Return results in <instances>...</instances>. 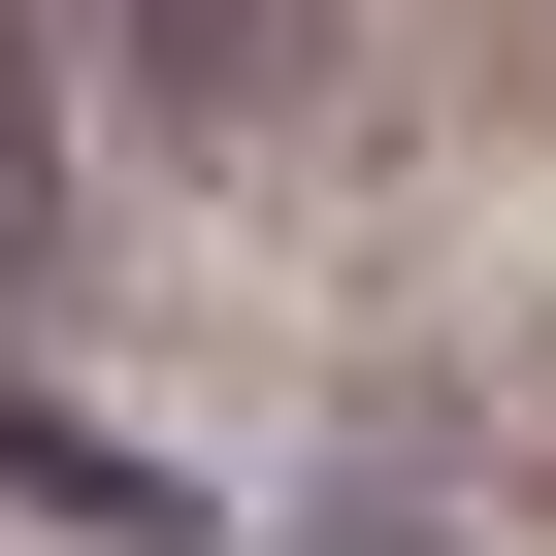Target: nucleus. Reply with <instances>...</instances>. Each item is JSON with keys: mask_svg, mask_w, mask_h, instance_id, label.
<instances>
[{"mask_svg": "<svg viewBox=\"0 0 556 556\" xmlns=\"http://www.w3.org/2000/svg\"><path fill=\"white\" fill-rule=\"evenodd\" d=\"M66 197V66H34V0H0V229Z\"/></svg>", "mask_w": 556, "mask_h": 556, "instance_id": "nucleus-2", "label": "nucleus"}, {"mask_svg": "<svg viewBox=\"0 0 556 556\" xmlns=\"http://www.w3.org/2000/svg\"><path fill=\"white\" fill-rule=\"evenodd\" d=\"M131 66L229 131V99H295V66H328V0H131Z\"/></svg>", "mask_w": 556, "mask_h": 556, "instance_id": "nucleus-1", "label": "nucleus"}]
</instances>
